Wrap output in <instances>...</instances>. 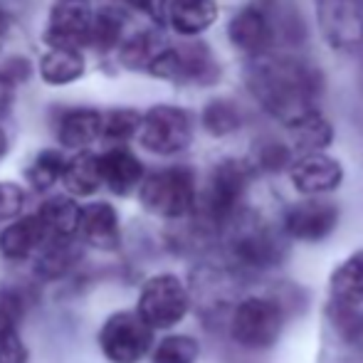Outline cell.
Wrapping results in <instances>:
<instances>
[{
  "label": "cell",
  "instance_id": "1",
  "mask_svg": "<svg viewBox=\"0 0 363 363\" xmlns=\"http://www.w3.org/2000/svg\"><path fill=\"white\" fill-rule=\"evenodd\" d=\"M247 86L255 91V99L262 104V109L284 126L316 109L319 77L301 60L259 57L247 74Z\"/></svg>",
  "mask_w": 363,
  "mask_h": 363
},
{
  "label": "cell",
  "instance_id": "2",
  "mask_svg": "<svg viewBox=\"0 0 363 363\" xmlns=\"http://www.w3.org/2000/svg\"><path fill=\"white\" fill-rule=\"evenodd\" d=\"M139 198L144 208L161 218H183L196 206V178L191 168L173 166L141 181Z\"/></svg>",
  "mask_w": 363,
  "mask_h": 363
},
{
  "label": "cell",
  "instance_id": "3",
  "mask_svg": "<svg viewBox=\"0 0 363 363\" xmlns=\"http://www.w3.org/2000/svg\"><path fill=\"white\" fill-rule=\"evenodd\" d=\"M284 329V311L274 299L250 296L240 301L230 321V334L242 349L264 351L274 346Z\"/></svg>",
  "mask_w": 363,
  "mask_h": 363
},
{
  "label": "cell",
  "instance_id": "4",
  "mask_svg": "<svg viewBox=\"0 0 363 363\" xmlns=\"http://www.w3.org/2000/svg\"><path fill=\"white\" fill-rule=\"evenodd\" d=\"M331 314L346 339L363 334V252L351 255L331 274Z\"/></svg>",
  "mask_w": 363,
  "mask_h": 363
},
{
  "label": "cell",
  "instance_id": "5",
  "mask_svg": "<svg viewBox=\"0 0 363 363\" xmlns=\"http://www.w3.org/2000/svg\"><path fill=\"white\" fill-rule=\"evenodd\" d=\"M136 134L146 151L156 153V156H173L191 146L193 121L191 114L181 106L158 104L141 116Z\"/></svg>",
  "mask_w": 363,
  "mask_h": 363
},
{
  "label": "cell",
  "instance_id": "6",
  "mask_svg": "<svg viewBox=\"0 0 363 363\" xmlns=\"http://www.w3.org/2000/svg\"><path fill=\"white\" fill-rule=\"evenodd\" d=\"M191 309V296L186 284L176 274H156L144 284L136 304V314L151 329H171Z\"/></svg>",
  "mask_w": 363,
  "mask_h": 363
},
{
  "label": "cell",
  "instance_id": "7",
  "mask_svg": "<svg viewBox=\"0 0 363 363\" xmlns=\"http://www.w3.org/2000/svg\"><path fill=\"white\" fill-rule=\"evenodd\" d=\"M153 329L136 311H116L99 331V349L111 363H139L151 349Z\"/></svg>",
  "mask_w": 363,
  "mask_h": 363
},
{
  "label": "cell",
  "instance_id": "8",
  "mask_svg": "<svg viewBox=\"0 0 363 363\" xmlns=\"http://www.w3.org/2000/svg\"><path fill=\"white\" fill-rule=\"evenodd\" d=\"M321 38L336 52L363 48V0H316Z\"/></svg>",
  "mask_w": 363,
  "mask_h": 363
},
{
  "label": "cell",
  "instance_id": "9",
  "mask_svg": "<svg viewBox=\"0 0 363 363\" xmlns=\"http://www.w3.org/2000/svg\"><path fill=\"white\" fill-rule=\"evenodd\" d=\"M250 183V168L245 161H223L213 168L211 181L206 188V198H203V206H206V216L213 223H228L235 216L240 201H242L245 191H247Z\"/></svg>",
  "mask_w": 363,
  "mask_h": 363
},
{
  "label": "cell",
  "instance_id": "10",
  "mask_svg": "<svg viewBox=\"0 0 363 363\" xmlns=\"http://www.w3.org/2000/svg\"><path fill=\"white\" fill-rule=\"evenodd\" d=\"M91 20L89 0H57L50 13L45 43L52 50H77L82 43H89Z\"/></svg>",
  "mask_w": 363,
  "mask_h": 363
},
{
  "label": "cell",
  "instance_id": "11",
  "mask_svg": "<svg viewBox=\"0 0 363 363\" xmlns=\"http://www.w3.org/2000/svg\"><path fill=\"white\" fill-rule=\"evenodd\" d=\"M228 40L247 57H264L274 40L272 18L262 5H245L230 20Z\"/></svg>",
  "mask_w": 363,
  "mask_h": 363
},
{
  "label": "cell",
  "instance_id": "12",
  "mask_svg": "<svg viewBox=\"0 0 363 363\" xmlns=\"http://www.w3.org/2000/svg\"><path fill=\"white\" fill-rule=\"evenodd\" d=\"M291 186L306 198L324 196L341 186L344 181V168L334 156L326 153H304L289 166Z\"/></svg>",
  "mask_w": 363,
  "mask_h": 363
},
{
  "label": "cell",
  "instance_id": "13",
  "mask_svg": "<svg viewBox=\"0 0 363 363\" xmlns=\"http://www.w3.org/2000/svg\"><path fill=\"white\" fill-rule=\"evenodd\" d=\"M336 223H339V208L316 198L296 203L284 213V230L289 238L301 242H321L334 233Z\"/></svg>",
  "mask_w": 363,
  "mask_h": 363
},
{
  "label": "cell",
  "instance_id": "14",
  "mask_svg": "<svg viewBox=\"0 0 363 363\" xmlns=\"http://www.w3.org/2000/svg\"><path fill=\"white\" fill-rule=\"evenodd\" d=\"M77 233L89 247L104 250H119L121 245V225L116 216L114 206L109 203H89V206L79 208V225Z\"/></svg>",
  "mask_w": 363,
  "mask_h": 363
},
{
  "label": "cell",
  "instance_id": "15",
  "mask_svg": "<svg viewBox=\"0 0 363 363\" xmlns=\"http://www.w3.org/2000/svg\"><path fill=\"white\" fill-rule=\"evenodd\" d=\"M50 242L52 240H50L48 230L43 228L38 216H28L10 223L0 233V255L13 259V262H20V259H28L30 255L43 252Z\"/></svg>",
  "mask_w": 363,
  "mask_h": 363
},
{
  "label": "cell",
  "instance_id": "16",
  "mask_svg": "<svg viewBox=\"0 0 363 363\" xmlns=\"http://www.w3.org/2000/svg\"><path fill=\"white\" fill-rule=\"evenodd\" d=\"M23 299L13 289H0V363H28V349L20 339Z\"/></svg>",
  "mask_w": 363,
  "mask_h": 363
},
{
  "label": "cell",
  "instance_id": "17",
  "mask_svg": "<svg viewBox=\"0 0 363 363\" xmlns=\"http://www.w3.org/2000/svg\"><path fill=\"white\" fill-rule=\"evenodd\" d=\"M101 183L116 196H126L144 181V166L126 148H111L99 158Z\"/></svg>",
  "mask_w": 363,
  "mask_h": 363
},
{
  "label": "cell",
  "instance_id": "18",
  "mask_svg": "<svg viewBox=\"0 0 363 363\" xmlns=\"http://www.w3.org/2000/svg\"><path fill=\"white\" fill-rule=\"evenodd\" d=\"M166 18L178 35H201L218 20L216 0H168Z\"/></svg>",
  "mask_w": 363,
  "mask_h": 363
},
{
  "label": "cell",
  "instance_id": "19",
  "mask_svg": "<svg viewBox=\"0 0 363 363\" xmlns=\"http://www.w3.org/2000/svg\"><path fill=\"white\" fill-rule=\"evenodd\" d=\"M233 255L247 267H267L279 259L277 240L264 228H245L233 240Z\"/></svg>",
  "mask_w": 363,
  "mask_h": 363
},
{
  "label": "cell",
  "instance_id": "20",
  "mask_svg": "<svg viewBox=\"0 0 363 363\" xmlns=\"http://www.w3.org/2000/svg\"><path fill=\"white\" fill-rule=\"evenodd\" d=\"M287 131L291 136V144H294V148H299L301 156L304 153H321L334 141V124L319 109L296 119L294 124L287 126Z\"/></svg>",
  "mask_w": 363,
  "mask_h": 363
},
{
  "label": "cell",
  "instance_id": "21",
  "mask_svg": "<svg viewBox=\"0 0 363 363\" xmlns=\"http://www.w3.org/2000/svg\"><path fill=\"white\" fill-rule=\"evenodd\" d=\"M35 216L43 223V228L48 230L52 242L72 240V235H77L79 206H77L72 198H62V196L50 198V201H45L43 206H40V211L35 213Z\"/></svg>",
  "mask_w": 363,
  "mask_h": 363
},
{
  "label": "cell",
  "instance_id": "22",
  "mask_svg": "<svg viewBox=\"0 0 363 363\" xmlns=\"http://www.w3.org/2000/svg\"><path fill=\"white\" fill-rule=\"evenodd\" d=\"M101 136V114L91 109H77L69 111L62 121H60L57 139L67 148H84L91 141Z\"/></svg>",
  "mask_w": 363,
  "mask_h": 363
},
{
  "label": "cell",
  "instance_id": "23",
  "mask_svg": "<svg viewBox=\"0 0 363 363\" xmlns=\"http://www.w3.org/2000/svg\"><path fill=\"white\" fill-rule=\"evenodd\" d=\"M62 183L72 196H91L99 191L101 186V173H99V158L89 151L77 153L74 158H69L65 163L62 171Z\"/></svg>",
  "mask_w": 363,
  "mask_h": 363
},
{
  "label": "cell",
  "instance_id": "24",
  "mask_svg": "<svg viewBox=\"0 0 363 363\" xmlns=\"http://www.w3.org/2000/svg\"><path fill=\"white\" fill-rule=\"evenodd\" d=\"M40 74L48 84H69L84 74V57L79 50H50L40 62Z\"/></svg>",
  "mask_w": 363,
  "mask_h": 363
},
{
  "label": "cell",
  "instance_id": "25",
  "mask_svg": "<svg viewBox=\"0 0 363 363\" xmlns=\"http://www.w3.org/2000/svg\"><path fill=\"white\" fill-rule=\"evenodd\" d=\"M178 55V82H211L218 72L213 62V52L201 43H191L176 48Z\"/></svg>",
  "mask_w": 363,
  "mask_h": 363
},
{
  "label": "cell",
  "instance_id": "26",
  "mask_svg": "<svg viewBox=\"0 0 363 363\" xmlns=\"http://www.w3.org/2000/svg\"><path fill=\"white\" fill-rule=\"evenodd\" d=\"M203 126L211 136L223 139L242 126V111L230 99H211L203 109Z\"/></svg>",
  "mask_w": 363,
  "mask_h": 363
},
{
  "label": "cell",
  "instance_id": "27",
  "mask_svg": "<svg viewBox=\"0 0 363 363\" xmlns=\"http://www.w3.org/2000/svg\"><path fill=\"white\" fill-rule=\"evenodd\" d=\"M198 356H201V346L193 336L171 334L153 349L151 363H196Z\"/></svg>",
  "mask_w": 363,
  "mask_h": 363
},
{
  "label": "cell",
  "instance_id": "28",
  "mask_svg": "<svg viewBox=\"0 0 363 363\" xmlns=\"http://www.w3.org/2000/svg\"><path fill=\"white\" fill-rule=\"evenodd\" d=\"M161 43L153 33H139L134 38H129L121 48V62L129 69H148V65L153 62L158 52H161Z\"/></svg>",
  "mask_w": 363,
  "mask_h": 363
},
{
  "label": "cell",
  "instance_id": "29",
  "mask_svg": "<svg viewBox=\"0 0 363 363\" xmlns=\"http://www.w3.org/2000/svg\"><path fill=\"white\" fill-rule=\"evenodd\" d=\"M121 30H124V18H121L119 10L104 8L94 20H91L89 43L99 50H111V48L119 45Z\"/></svg>",
  "mask_w": 363,
  "mask_h": 363
},
{
  "label": "cell",
  "instance_id": "30",
  "mask_svg": "<svg viewBox=\"0 0 363 363\" xmlns=\"http://www.w3.org/2000/svg\"><path fill=\"white\" fill-rule=\"evenodd\" d=\"M65 156L57 151H43L38 153V158L33 161V166L28 168V181L33 183L35 191H48L55 183L62 178L65 171Z\"/></svg>",
  "mask_w": 363,
  "mask_h": 363
},
{
  "label": "cell",
  "instance_id": "31",
  "mask_svg": "<svg viewBox=\"0 0 363 363\" xmlns=\"http://www.w3.org/2000/svg\"><path fill=\"white\" fill-rule=\"evenodd\" d=\"M141 124V114L131 109H119L111 111L109 116H101V134L106 139H116V141H126L139 131Z\"/></svg>",
  "mask_w": 363,
  "mask_h": 363
},
{
  "label": "cell",
  "instance_id": "32",
  "mask_svg": "<svg viewBox=\"0 0 363 363\" xmlns=\"http://www.w3.org/2000/svg\"><path fill=\"white\" fill-rule=\"evenodd\" d=\"M25 206V191L15 183H0V223L18 218Z\"/></svg>",
  "mask_w": 363,
  "mask_h": 363
},
{
  "label": "cell",
  "instance_id": "33",
  "mask_svg": "<svg viewBox=\"0 0 363 363\" xmlns=\"http://www.w3.org/2000/svg\"><path fill=\"white\" fill-rule=\"evenodd\" d=\"M259 166L269 168V171H282L289 166V148L279 141H269L259 148Z\"/></svg>",
  "mask_w": 363,
  "mask_h": 363
},
{
  "label": "cell",
  "instance_id": "34",
  "mask_svg": "<svg viewBox=\"0 0 363 363\" xmlns=\"http://www.w3.org/2000/svg\"><path fill=\"white\" fill-rule=\"evenodd\" d=\"M13 99H15L13 79L0 72V114H8L10 106H13Z\"/></svg>",
  "mask_w": 363,
  "mask_h": 363
},
{
  "label": "cell",
  "instance_id": "35",
  "mask_svg": "<svg viewBox=\"0 0 363 363\" xmlns=\"http://www.w3.org/2000/svg\"><path fill=\"white\" fill-rule=\"evenodd\" d=\"M5 148H8V141H5V134H3V129H0V158L5 156Z\"/></svg>",
  "mask_w": 363,
  "mask_h": 363
}]
</instances>
